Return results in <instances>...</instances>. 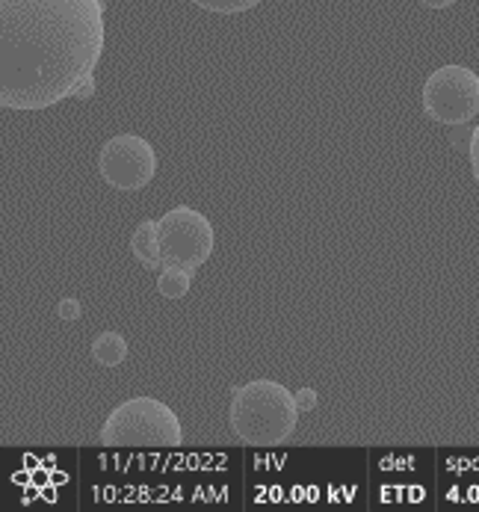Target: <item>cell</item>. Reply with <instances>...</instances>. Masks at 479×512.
<instances>
[{"mask_svg":"<svg viewBox=\"0 0 479 512\" xmlns=\"http://www.w3.org/2000/svg\"><path fill=\"white\" fill-rule=\"evenodd\" d=\"M104 42V0H0V104L45 110L74 98Z\"/></svg>","mask_w":479,"mask_h":512,"instance_id":"1","label":"cell"},{"mask_svg":"<svg viewBox=\"0 0 479 512\" xmlns=\"http://www.w3.org/2000/svg\"><path fill=\"white\" fill-rule=\"evenodd\" d=\"M228 424L249 447L284 444L299 427L296 394L275 379H252L234 391Z\"/></svg>","mask_w":479,"mask_h":512,"instance_id":"2","label":"cell"},{"mask_svg":"<svg viewBox=\"0 0 479 512\" xmlns=\"http://www.w3.org/2000/svg\"><path fill=\"white\" fill-rule=\"evenodd\" d=\"M104 447H181L184 430L175 409L157 397H131L119 403L104 427Z\"/></svg>","mask_w":479,"mask_h":512,"instance_id":"3","label":"cell"},{"mask_svg":"<svg viewBox=\"0 0 479 512\" xmlns=\"http://www.w3.org/2000/svg\"><path fill=\"white\" fill-rule=\"evenodd\" d=\"M423 113L441 125H468L479 116V74L468 66H441L423 83Z\"/></svg>","mask_w":479,"mask_h":512,"instance_id":"4","label":"cell"},{"mask_svg":"<svg viewBox=\"0 0 479 512\" xmlns=\"http://www.w3.org/2000/svg\"><path fill=\"white\" fill-rule=\"evenodd\" d=\"M157 234H160L163 267L175 264L196 273L213 255L216 246V231L210 220L190 205H178L169 214H163L157 220Z\"/></svg>","mask_w":479,"mask_h":512,"instance_id":"5","label":"cell"},{"mask_svg":"<svg viewBox=\"0 0 479 512\" xmlns=\"http://www.w3.org/2000/svg\"><path fill=\"white\" fill-rule=\"evenodd\" d=\"M98 172L104 184L122 193L145 190L157 175V154L148 140L137 134H119L107 140L98 154Z\"/></svg>","mask_w":479,"mask_h":512,"instance_id":"6","label":"cell"},{"mask_svg":"<svg viewBox=\"0 0 479 512\" xmlns=\"http://www.w3.org/2000/svg\"><path fill=\"white\" fill-rule=\"evenodd\" d=\"M131 252L142 267L148 270H163V255H160V234L157 220L139 222L134 237H131Z\"/></svg>","mask_w":479,"mask_h":512,"instance_id":"7","label":"cell"},{"mask_svg":"<svg viewBox=\"0 0 479 512\" xmlns=\"http://www.w3.org/2000/svg\"><path fill=\"white\" fill-rule=\"evenodd\" d=\"M92 359L101 367H116L128 359V338L122 332H101L92 341Z\"/></svg>","mask_w":479,"mask_h":512,"instance_id":"8","label":"cell"},{"mask_svg":"<svg viewBox=\"0 0 479 512\" xmlns=\"http://www.w3.org/2000/svg\"><path fill=\"white\" fill-rule=\"evenodd\" d=\"M190 285H193V270H187V267H175V264H169V267H163V270H160L157 291L163 293L166 299H181V296H187Z\"/></svg>","mask_w":479,"mask_h":512,"instance_id":"9","label":"cell"},{"mask_svg":"<svg viewBox=\"0 0 479 512\" xmlns=\"http://www.w3.org/2000/svg\"><path fill=\"white\" fill-rule=\"evenodd\" d=\"M199 9L207 12H219V15H237V12H249L264 0H193Z\"/></svg>","mask_w":479,"mask_h":512,"instance_id":"10","label":"cell"},{"mask_svg":"<svg viewBox=\"0 0 479 512\" xmlns=\"http://www.w3.org/2000/svg\"><path fill=\"white\" fill-rule=\"evenodd\" d=\"M57 314H60L63 320H77V317L83 314V305H80L77 299H63L60 308H57Z\"/></svg>","mask_w":479,"mask_h":512,"instance_id":"11","label":"cell"},{"mask_svg":"<svg viewBox=\"0 0 479 512\" xmlns=\"http://www.w3.org/2000/svg\"><path fill=\"white\" fill-rule=\"evenodd\" d=\"M296 406H299V412H308V409H314V406H317V394H314L311 388H302V391H296Z\"/></svg>","mask_w":479,"mask_h":512,"instance_id":"12","label":"cell"},{"mask_svg":"<svg viewBox=\"0 0 479 512\" xmlns=\"http://www.w3.org/2000/svg\"><path fill=\"white\" fill-rule=\"evenodd\" d=\"M471 169H474V178H477L479 184V122L477 128H474V134H471Z\"/></svg>","mask_w":479,"mask_h":512,"instance_id":"13","label":"cell"},{"mask_svg":"<svg viewBox=\"0 0 479 512\" xmlns=\"http://www.w3.org/2000/svg\"><path fill=\"white\" fill-rule=\"evenodd\" d=\"M423 6H429V9H447V6H453L456 0H420Z\"/></svg>","mask_w":479,"mask_h":512,"instance_id":"14","label":"cell"}]
</instances>
